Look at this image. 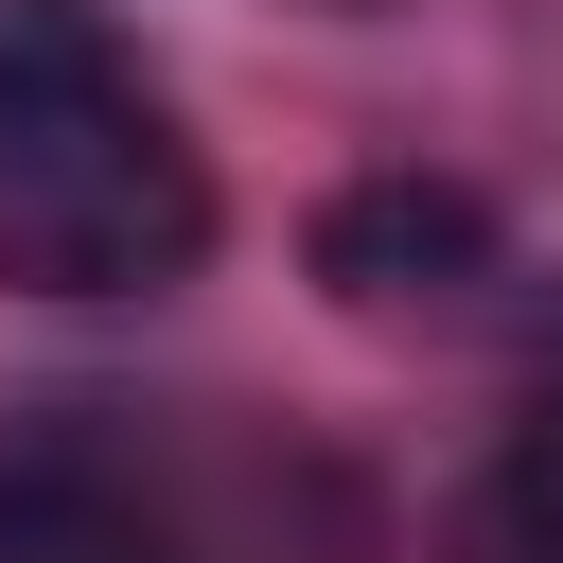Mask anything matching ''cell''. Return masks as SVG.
<instances>
[{
  "label": "cell",
  "instance_id": "1",
  "mask_svg": "<svg viewBox=\"0 0 563 563\" xmlns=\"http://www.w3.org/2000/svg\"><path fill=\"white\" fill-rule=\"evenodd\" d=\"M211 264V158L106 0H0V282L18 299H176Z\"/></svg>",
  "mask_w": 563,
  "mask_h": 563
},
{
  "label": "cell",
  "instance_id": "3",
  "mask_svg": "<svg viewBox=\"0 0 563 563\" xmlns=\"http://www.w3.org/2000/svg\"><path fill=\"white\" fill-rule=\"evenodd\" d=\"M317 282H334L352 317H475V299L510 282V246H493V211H475L457 176H352V194L317 211Z\"/></svg>",
  "mask_w": 563,
  "mask_h": 563
},
{
  "label": "cell",
  "instance_id": "5",
  "mask_svg": "<svg viewBox=\"0 0 563 563\" xmlns=\"http://www.w3.org/2000/svg\"><path fill=\"white\" fill-rule=\"evenodd\" d=\"M352 18H369V0H352Z\"/></svg>",
  "mask_w": 563,
  "mask_h": 563
},
{
  "label": "cell",
  "instance_id": "4",
  "mask_svg": "<svg viewBox=\"0 0 563 563\" xmlns=\"http://www.w3.org/2000/svg\"><path fill=\"white\" fill-rule=\"evenodd\" d=\"M440 563H563V334H545V369H528L510 440L475 457V493H457Z\"/></svg>",
  "mask_w": 563,
  "mask_h": 563
},
{
  "label": "cell",
  "instance_id": "2",
  "mask_svg": "<svg viewBox=\"0 0 563 563\" xmlns=\"http://www.w3.org/2000/svg\"><path fill=\"white\" fill-rule=\"evenodd\" d=\"M0 563H194V528L141 440H106L88 405H35L0 422Z\"/></svg>",
  "mask_w": 563,
  "mask_h": 563
}]
</instances>
